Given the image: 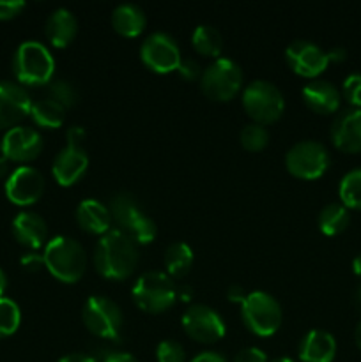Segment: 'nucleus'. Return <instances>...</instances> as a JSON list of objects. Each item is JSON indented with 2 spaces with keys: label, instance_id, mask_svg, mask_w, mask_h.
<instances>
[{
  "label": "nucleus",
  "instance_id": "bb28decb",
  "mask_svg": "<svg viewBox=\"0 0 361 362\" xmlns=\"http://www.w3.org/2000/svg\"><path fill=\"white\" fill-rule=\"evenodd\" d=\"M191 45H193V48L200 55L218 59L223 49V35L212 25L202 23L191 34Z\"/></svg>",
  "mask_w": 361,
  "mask_h": 362
},
{
  "label": "nucleus",
  "instance_id": "79ce46f5",
  "mask_svg": "<svg viewBox=\"0 0 361 362\" xmlns=\"http://www.w3.org/2000/svg\"><path fill=\"white\" fill-rule=\"evenodd\" d=\"M59 362H99L96 357L87 356V354H67V356L60 357Z\"/></svg>",
  "mask_w": 361,
  "mask_h": 362
},
{
  "label": "nucleus",
  "instance_id": "4468645a",
  "mask_svg": "<svg viewBox=\"0 0 361 362\" xmlns=\"http://www.w3.org/2000/svg\"><path fill=\"white\" fill-rule=\"evenodd\" d=\"M42 191H45V177L34 166H18L6 180L7 198L16 205L34 204L41 198Z\"/></svg>",
  "mask_w": 361,
  "mask_h": 362
},
{
  "label": "nucleus",
  "instance_id": "58836bf2",
  "mask_svg": "<svg viewBox=\"0 0 361 362\" xmlns=\"http://www.w3.org/2000/svg\"><path fill=\"white\" fill-rule=\"evenodd\" d=\"M85 136H87V131L84 126H71L66 131V140L71 145H81L84 147Z\"/></svg>",
  "mask_w": 361,
  "mask_h": 362
},
{
  "label": "nucleus",
  "instance_id": "72a5a7b5",
  "mask_svg": "<svg viewBox=\"0 0 361 362\" xmlns=\"http://www.w3.org/2000/svg\"><path fill=\"white\" fill-rule=\"evenodd\" d=\"M342 94L353 108H361V73H350L343 80Z\"/></svg>",
  "mask_w": 361,
  "mask_h": 362
},
{
  "label": "nucleus",
  "instance_id": "ea45409f",
  "mask_svg": "<svg viewBox=\"0 0 361 362\" xmlns=\"http://www.w3.org/2000/svg\"><path fill=\"white\" fill-rule=\"evenodd\" d=\"M103 362H138L137 357L130 352H119V350H110L103 357Z\"/></svg>",
  "mask_w": 361,
  "mask_h": 362
},
{
  "label": "nucleus",
  "instance_id": "c85d7f7f",
  "mask_svg": "<svg viewBox=\"0 0 361 362\" xmlns=\"http://www.w3.org/2000/svg\"><path fill=\"white\" fill-rule=\"evenodd\" d=\"M338 197L347 209L361 211V168H354L342 177Z\"/></svg>",
  "mask_w": 361,
  "mask_h": 362
},
{
  "label": "nucleus",
  "instance_id": "a211bd4d",
  "mask_svg": "<svg viewBox=\"0 0 361 362\" xmlns=\"http://www.w3.org/2000/svg\"><path fill=\"white\" fill-rule=\"evenodd\" d=\"M88 166V156L81 145L66 144V147L55 156L52 173L60 186H73L85 173Z\"/></svg>",
  "mask_w": 361,
  "mask_h": 362
},
{
  "label": "nucleus",
  "instance_id": "a878e982",
  "mask_svg": "<svg viewBox=\"0 0 361 362\" xmlns=\"http://www.w3.org/2000/svg\"><path fill=\"white\" fill-rule=\"evenodd\" d=\"M163 262H165L168 276L180 278V276L188 274V271L193 265V250L190 247V244L177 240V243L168 244V247L165 250Z\"/></svg>",
  "mask_w": 361,
  "mask_h": 362
},
{
  "label": "nucleus",
  "instance_id": "1a4fd4ad",
  "mask_svg": "<svg viewBox=\"0 0 361 362\" xmlns=\"http://www.w3.org/2000/svg\"><path fill=\"white\" fill-rule=\"evenodd\" d=\"M81 320L94 336L119 339L122 331V311L119 304L106 296H91L81 308Z\"/></svg>",
  "mask_w": 361,
  "mask_h": 362
},
{
  "label": "nucleus",
  "instance_id": "a19ab883",
  "mask_svg": "<svg viewBox=\"0 0 361 362\" xmlns=\"http://www.w3.org/2000/svg\"><path fill=\"white\" fill-rule=\"evenodd\" d=\"M190 362H227V359L218 352H200Z\"/></svg>",
  "mask_w": 361,
  "mask_h": 362
},
{
  "label": "nucleus",
  "instance_id": "39448f33",
  "mask_svg": "<svg viewBox=\"0 0 361 362\" xmlns=\"http://www.w3.org/2000/svg\"><path fill=\"white\" fill-rule=\"evenodd\" d=\"M131 296L140 310L147 313H161L173 306L177 288L166 272L147 271L137 278Z\"/></svg>",
  "mask_w": 361,
  "mask_h": 362
},
{
  "label": "nucleus",
  "instance_id": "473e14b6",
  "mask_svg": "<svg viewBox=\"0 0 361 362\" xmlns=\"http://www.w3.org/2000/svg\"><path fill=\"white\" fill-rule=\"evenodd\" d=\"M156 359L158 362H184L186 354H184L183 345L176 339H163L156 349Z\"/></svg>",
  "mask_w": 361,
  "mask_h": 362
},
{
  "label": "nucleus",
  "instance_id": "4be33fe9",
  "mask_svg": "<svg viewBox=\"0 0 361 362\" xmlns=\"http://www.w3.org/2000/svg\"><path fill=\"white\" fill-rule=\"evenodd\" d=\"M45 32L48 41L57 48H64L69 45L74 39L78 32V20L69 9L66 7H59V9L52 11L50 16L46 18Z\"/></svg>",
  "mask_w": 361,
  "mask_h": 362
},
{
  "label": "nucleus",
  "instance_id": "37998d69",
  "mask_svg": "<svg viewBox=\"0 0 361 362\" xmlns=\"http://www.w3.org/2000/svg\"><path fill=\"white\" fill-rule=\"evenodd\" d=\"M328 53V60L329 62H343L347 57V52L345 48H342V46H335V48H331Z\"/></svg>",
  "mask_w": 361,
  "mask_h": 362
},
{
  "label": "nucleus",
  "instance_id": "f257e3e1",
  "mask_svg": "<svg viewBox=\"0 0 361 362\" xmlns=\"http://www.w3.org/2000/svg\"><path fill=\"white\" fill-rule=\"evenodd\" d=\"M138 258V244L119 228H110L103 233L94 247L96 269L108 279H126L133 274Z\"/></svg>",
  "mask_w": 361,
  "mask_h": 362
},
{
  "label": "nucleus",
  "instance_id": "9d476101",
  "mask_svg": "<svg viewBox=\"0 0 361 362\" xmlns=\"http://www.w3.org/2000/svg\"><path fill=\"white\" fill-rule=\"evenodd\" d=\"M329 152L321 141L301 140L294 144L285 154V166L297 179H319L329 168Z\"/></svg>",
  "mask_w": 361,
  "mask_h": 362
},
{
  "label": "nucleus",
  "instance_id": "f3484780",
  "mask_svg": "<svg viewBox=\"0 0 361 362\" xmlns=\"http://www.w3.org/2000/svg\"><path fill=\"white\" fill-rule=\"evenodd\" d=\"M331 140L343 152H361V108L342 110L331 124Z\"/></svg>",
  "mask_w": 361,
  "mask_h": 362
},
{
  "label": "nucleus",
  "instance_id": "09e8293b",
  "mask_svg": "<svg viewBox=\"0 0 361 362\" xmlns=\"http://www.w3.org/2000/svg\"><path fill=\"white\" fill-rule=\"evenodd\" d=\"M354 339H356V345H357V349L361 350V320L357 322V325H356V331H354Z\"/></svg>",
  "mask_w": 361,
  "mask_h": 362
},
{
  "label": "nucleus",
  "instance_id": "5701e85b",
  "mask_svg": "<svg viewBox=\"0 0 361 362\" xmlns=\"http://www.w3.org/2000/svg\"><path fill=\"white\" fill-rule=\"evenodd\" d=\"M76 221L85 232L88 233H106L112 225V214L110 209L106 207L103 202L96 200V198H87L78 204L76 212Z\"/></svg>",
  "mask_w": 361,
  "mask_h": 362
},
{
  "label": "nucleus",
  "instance_id": "7c9ffc66",
  "mask_svg": "<svg viewBox=\"0 0 361 362\" xmlns=\"http://www.w3.org/2000/svg\"><path fill=\"white\" fill-rule=\"evenodd\" d=\"M21 322L20 306L9 297H0V338L16 332Z\"/></svg>",
  "mask_w": 361,
  "mask_h": 362
},
{
  "label": "nucleus",
  "instance_id": "4c0bfd02",
  "mask_svg": "<svg viewBox=\"0 0 361 362\" xmlns=\"http://www.w3.org/2000/svg\"><path fill=\"white\" fill-rule=\"evenodd\" d=\"M21 265H23L27 271H39V269L45 265V258H42V255L35 253V251H30V253H25L23 257H21Z\"/></svg>",
  "mask_w": 361,
  "mask_h": 362
},
{
  "label": "nucleus",
  "instance_id": "8fccbe9b",
  "mask_svg": "<svg viewBox=\"0 0 361 362\" xmlns=\"http://www.w3.org/2000/svg\"><path fill=\"white\" fill-rule=\"evenodd\" d=\"M177 296L183 297V300H188V299H190V296H191V290L186 288V286H183L180 290H177Z\"/></svg>",
  "mask_w": 361,
  "mask_h": 362
},
{
  "label": "nucleus",
  "instance_id": "423d86ee",
  "mask_svg": "<svg viewBox=\"0 0 361 362\" xmlns=\"http://www.w3.org/2000/svg\"><path fill=\"white\" fill-rule=\"evenodd\" d=\"M241 317L244 325L257 336H271L282 325V306L268 292L255 290L246 293L241 303Z\"/></svg>",
  "mask_w": 361,
  "mask_h": 362
},
{
  "label": "nucleus",
  "instance_id": "a18cd8bd",
  "mask_svg": "<svg viewBox=\"0 0 361 362\" xmlns=\"http://www.w3.org/2000/svg\"><path fill=\"white\" fill-rule=\"evenodd\" d=\"M9 159L6 158V156L4 154H0V177H4V175H7L9 177Z\"/></svg>",
  "mask_w": 361,
  "mask_h": 362
},
{
  "label": "nucleus",
  "instance_id": "c756f323",
  "mask_svg": "<svg viewBox=\"0 0 361 362\" xmlns=\"http://www.w3.org/2000/svg\"><path fill=\"white\" fill-rule=\"evenodd\" d=\"M46 92H48L50 99L59 103L64 108H71V106L78 101L76 87H74L69 80H64V78L50 80L48 83H46Z\"/></svg>",
  "mask_w": 361,
  "mask_h": 362
},
{
  "label": "nucleus",
  "instance_id": "7ed1b4c3",
  "mask_svg": "<svg viewBox=\"0 0 361 362\" xmlns=\"http://www.w3.org/2000/svg\"><path fill=\"white\" fill-rule=\"evenodd\" d=\"M110 214L119 225L120 232L126 233L137 244H149L158 233L154 219L142 209L140 202L130 191H119L110 200Z\"/></svg>",
  "mask_w": 361,
  "mask_h": 362
},
{
  "label": "nucleus",
  "instance_id": "cd10ccee",
  "mask_svg": "<svg viewBox=\"0 0 361 362\" xmlns=\"http://www.w3.org/2000/svg\"><path fill=\"white\" fill-rule=\"evenodd\" d=\"M30 117L41 127H60L66 120V108L53 99L45 98L32 103Z\"/></svg>",
  "mask_w": 361,
  "mask_h": 362
},
{
  "label": "nucleus",
  "instance_id": "6ab92c4d",
  "mask_svg": "<svg viewBox=\"0 0 361 362\" xmlns=\"http://www.w3.org/2000/svg\"><path fill=\"white\" fill-rule=\"evenodd\" d=\"M11 228H13V235L16 237L18 243L23 244L25 247H30V250L41 247L48 237L46 221L42 219V216L32 211L18 212L14 216Z\"/></svg>",
  "mask_w": 361,
  "mask_h": 362
},
{
  "label": "nucleus",
  "instance_id": "c9c22d12",
  "mask_svg": "<svg viewBox=\"0 0 361 362\" xmlns=\"http://www.w3.org/2000/svg\"><path fill=\"white\" fill-rule=\"evenodd\" d=\"M234 362H268V356L258 346H246V349L237 352V356L234 357Z\"/></svg>",
  "mask_w": 361,
  "mask_h": 362
},
{
  "label": "nucleus",
  "instance_id": "e433bc0d",
  "mask_svg": "<svg viewBox=\"0 0 361 362\" xmlns=\"http://www.w3.org/2000/svg\"><path fill=\"white\" fill-rule=\"evenodd\" d=\"M25 7L23 0H0V20H9L21 13Z\"/></svg>",
  "mask_w": 361,
  "mask_h": 362
},
{
  "label": "nucleus",
  "instance_id": "603ef678",
  "mask_svg": "<svg viewBox=\"0 0 361 362\" xmlns=\"http://www.w3.org/2000/svg\"><path fill=\"white\" fill-rule=\"evenodd\" d=\"M356 303L361 306V285H360V288H357V292H356Z\"/></svg>",
  "mask_w": 361,
  "mask_h": 362
},
{
  "label": "nucleus",
  "instance_id": "c03bdc74",
  "mask_svg": "<svg viewBox=\"0 0 361 362\" xmlns=\"http://www.w3.org/2000/svg\"><path fill=\"white\" fill-rule=\"evenodd\" d=\"M227 297H229V300H232V303H243L244 297H246V293H244V290L241 288V286L234 285L230 286L229 292H227Z\"/></svg>",
  "mask_w": 361,
  "mask_h": 362
},
{
  "label": "nucleus",
  "instance_id": "ddd939ff",
  "mask_svg": "<svg viewBox=\"0 0 361 362\" xmlns=\"http://www.w3.org/2000/svg\"><path fill=\"white\" fill-rule=\"evenodd\" d=\"M285 60L299 76L315 78L328 67V53L308 39H296L285 48Z\"/></svg>",
  "mask_w": 361,
  "mask_h": 362
},
{
  "label": "nucleus",
  "instance_id": "de8ad7c7",
  "mask_svg": "<svg viewBox=\"0 0 361 362\" xmlns=\"http://www.w3.org/2000/svg\"><path fill=\"white\" fill-rule=\"evenodd\" d=\"M6 288H7V274L0 269V297L4 296Z\"/></svg>",
  "mask_w": 361,
  "mask_h": 362
},
{
  "label": "nucleus",
  "instance_id": "f03ea898",
  "mask_svg": "<svg viewBox=\"0 0 361 362\" xmlns=\"http://www.w3.org/2000/svg\"><path fill=\"white\" fill-rule=\"evenodd\" d=\"M45 267L62 283H76L87 267V253L76 239L57 235L45 246Z\"/></svg>",
  "mask_w": 361,
  "mask_h": 362
},
{
  "label": "nucleus",
  "instance_id": "412c9836",
  "mask_svg": "<svg viewBox=\"0 0 361 362\" xmlns=\"http://www.w3.org/2000/svg\"><path fill=\"white\" fill-rule=\"evenodd\" d=\"M301 94H303V101L306 103L308 108L317 113L336 112L340 101H342V94H340L338 88L331 81L321 80V78H314V80L308 81Z\"/></svg>",
  "mask_w": 361,
  "mask_h": 362
},
{
  "label": "nucleus",
  "instance_id": "0eeeda50",
  "mask_svg": "<svg viewBox=\"0 0 361 362\" xmlns=\"http://www.w3.org/2000/svg\"><path fill=\"white\" fill-rule=\"evenodd\" d=\"M243 106L257 124H271L282 117L285 99L273 81L253 80L244 87Z\"/></svg>",
  "mask_w": 361,
  "mask_h": 362
},
{
  "label": "nucleus",
  "instance_id": "6e6552de",
  "mask_svg": "<svg viewBox=\"0 0 361 362\" xmlns=\"http://www.w3.org/2000/svg\"><path fill=\"white\" fill-rule=\"evenodd\" d=\"M243 85V69L236 60L218 57L212 60L200 76V87L207 98L216 101H229Z\"/></svg>",
  "mask_w": 361,
  "mask_h": 362
},
{
  "label": "nucleus",
  "instance_id": "393cba45",
  "mask_svg": "<svg viewBox=\"0 0 361 362\" xmlns=\"http://www.w3.org/2000/svg\"><path fill=\"white\" fill-rule=\"evenodd\" d=\"M317 221L322 233H326V235H338V233H342L349 226V209L342 202H331V204L324 205L321 209Z\"/></svg>",
  "mask_w": 361,
  "mask_h": 362
},
{
  "label": "nucleus",
  "instance_id": "20e7f679",
  "mask_svg": "<svg viewBox=\"0 0 361 362\" xmlns=\"http://www.w3.org/2000/svg\"><path fill=\"white\" fill-rule=\"evenodd\" d=\"M13 69L20 83L46 85L53 80L55 59L42 42L23 41L14 53Z\"/></svg>",
  "mask_w": 361,
  "mask_h": 362
},
{
  "label": "nucleus",
  "instance_id": "3c124183",
  "mask_svg": "<svg viewBox=\"0 0 361 362\" xmlns=\"http://www.w3.org/2000/svg\"><path fill=\"white\" fill-rule=\"evenodd\" d=\"M271 362H294L292 359H289V357H278V359L271 361Z\"/></svg>",
  "mask_w": 361,
  "mask_h": 362
},
{
  "label": "nucleus",
  "instance_id": "2eb2a0df",
  "mask_svg": "<svg viewBox=\"0 0 361 362\" xmlns=\"http://www.w3.org/2000/svg\"><path fill=\"white\" fill-rule=\"evenodd\" d=\"M0 148L9 161L27 163L38 158L42 151V136L34 127L14 126L6 131Z\"/></svg>",
  "mask_w": 361,
  "mask_h": 362
},
{
  "label": "nucleus",
  "instance_id": "2f4dec72",
  "mask_svg": "<svg viewBox=\"0 0 361 362\" xmlns=\"http://www.w3.org/2000/svg\"><path fill=\"white\" fill-rule=\"evenodd\" d=\"M239 140L241 145H243L246 151L258 152L268 145L269 131L265 129V126H262V124H246V126H243V129H241Z\"/></svg>",
  "mask_w": 361,
  "mask_h": 362
},
{
  "label": "nucleus",
  "instance_id": "9b49d317",
  "mask_svg": "<svg viewBox=\"0 0 361 362\" xmlns=\"http://www.w3.org/2000/svg\"><path fill=\"white\" fill-rule=\"evenodd\" d=\"M142 62L156 73H170L179 67L180 49L176 39L163 30H156L144 39L140 46Z\"/></svg>",
  "mask_w": 361,
  "mask_h": 362
},
{
  "label": "nucleus",
  "instance_id": "f8f14e48",
  "mask_svg": "<svg viewBox=\"0 0 361 362\" xmlns=\"http://www.w3.org/2000/svg\"><path fill=\"white\" fill-rule=\"evenodd\" d=\"M184 332L200 343H214L225 336V322L219 313L205 304H193L180 318Z\"/></svg>",
  "mask_w": 361,
  "mask_h": 362
},
{
  "label": "nucleus",
  "instance_id": "f704fd0d",
  "mask_svg": "<svg viewBox=\"0 0 361 362\" xmlns=\"http://www.w3.org/2000/svg\"><path fill=\"white\" fill-rule=\"evenodd\" d=\"M177 71H179V74L184 78V80H197V78L202 76V71L204 69H202L200 64H198L195 59H191V57H184V59L180 60Z\"/></svg>",
  "mask_w": 361,
  "mask_h": 362
},
{
  "label": "nucleus",
  "instance_id": "dca6fc26",
  "mask_svg": "<svg viewBox=\"0 0 361 362\" xmlns=\"http://www.w3.org/2000/svg\"><path fill=\"white\" fill-rule=\"evenodd\" d=\"M32 99L23 85L14 81H0V129L18 126L21 119L30 115Z\"/></svg>",
  "mask_w": 361,
  "mask_h": 362
},
{
  "label": "nucleus",
  "instance_id": "49530a36",
  "mask_svg": "<svg viewBox=\"0 0 361 362\" xmlns=\"http://www.w3.org/2000/svg\"><path fill=\"white\" fill-rule=\"evenodd\" d=\"M353 271L357 278H361V253L353 260Z\"/></svg>",
  "mask_w": 361,
  "mask_h": 362
},
{
  "label": "nucleus",
  "instance_id": "b1692460",
  "mask_svg": "<svg viewBox=\"0 0 361 362\" xmlns=\"http://www.w3.org/2000/svg\"><path fill=\"white\" fill-rule=\"evenodd\" d=\"M112 25L124 37H137L138 34H142L145 25H147V18H145L144 9L140 6L124 2L113 9Z\"/></svg>",
  "mask_w": 361,
  "mask_h": 362
},
{
  "label": "nucleus",
  "instance_id": "aec40b11",
  "mask_svg": "<svg viewBox=\"0 0 361 362\" xmlns=\"http://www.w3.org/2000/svg\"><path fill=\"white\" fill-rule=\"evenodd\" d=\"M297 354L303 362H333L336 356L335 336L322 329H311L301 339Z\"/></svg>",
  "mask_w": 361,
  "mask_h": 362
}]
</instances>
